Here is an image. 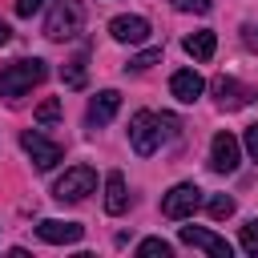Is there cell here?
I'll list each match as a JSON object with an SVG mask.
<instances>
[{
  "instance_id": "cell-1",
  "label": "cell",
  "mask_w": 258,
  "mask_h": 258,
  "mask_svg": "<svg viewBox=\"0 0 258 258\" xmlns=\"http://www.w3.org/2000/svg\"><path fill=\"white\" fill-rule=\"evenodd\" d=\"M44 77H48V64H44L40 56L12 60V64H4V69H0V97H4L8 105H16V101H20V97H28Z\"/></svg>"
},
{
  "instance_id": "cell-2",
  "label": "cell",
  "mask_w": 258,
  "mask_h": 258,
  "mask_svg": "<svg viewBox=\"0 0 258 258\" xmlns=\"http://www.w3.org/2000/svg\"><path fill=\"white\" fill-rule=\"evenodd\" d=\"M81 28H85V4L81 0H56L48 8V16H44V36L56 40V44L73 40Z\"/></svg>"
},
{
  "instance_id": "cell-3",
  "label": "cell",
  "mask_w": 258,
  "mask_h": 258,
  "mask_svg": "<svg viewBox=\"0 0 258 258\" xmlns=\"http://www.w3.org/2000/svg\"><path fill=\"white\" fill-rule=\"evenodd\" d=\"M93 189H97V173L89 165H73V169H64V177H56L52 198L56 202H85Z\"/></svg>"
},
{
  "instance_id": "cell-4",
  "label": "cell",
  "mask_w": 258,
  "mask_h": 258,
  "mask_svg": "<svg viewBox=\"0 0 258 258\" xmlns=\"http://www.w3.org/2000/svg\"><path fill=\"white\" fill-rule=\"evenodd\" d=\"M129 145H133V153H141V157H149L157 145H161V121H157V113H133L129 117Z\"/></svg>"
},
{
  "instance_id": "cell-5",
  "label": "cell",
  "mask_w": 258,
  "mask_h": 258,
  "mask_svg": "<svg viewBox=\"0 0 258 258\" xmlns=\"http://www.w3.org/2000/svg\"><path fill=\"white\" fill-rule=\"evenodd\" d=\"M202 206V189L194 185V181H177L165 198H161V214L169 218V222H181V218H189L194 210Z\"/></svg>"
},
{
  "instance_id": "cell-6",
  "label": "cell",
  "mask_w": 258,
  "mask_h": 258,
  "mask_svg": "<svg viewBox=\"0 0 258 258\" xmlns=\"http://www.w3.org/2000/svg\"><path fill=\"white\" fill-rule=\"evenodd\" d=\"M20 145H24V153L32 157L36 169H52V165L64 157V149H60L56 141H48L44 133H36V129H24V133H20Z\"/></svg>"
},
{
  "instance_id": "cell-7",
  "label": "cell",
  "mask_w": 258,
  "mask_h": 258,
  "mask_svg": "<svg viewBox=\"0 0 258 258\" xmlns=\"http://www.w3.org/2000/svg\"><path fill=\"white\" fill-rule=\"evenodd\" d=\"M238 157H242V141L234 133H226V129L214 133V141H210V169L214 173H234Z\"/></svg>"
},
{
  "instance_id": "cell-8",
  "label": "cell",
  "mask_w": 258,
  "mask_h": 258,
  "mask_svg": "<svg viewBox=\"0 0 258 258\" xmlns=\"http://www.w3.org/2000/svg\"><path fill=\"white\" fill-rule=\"evenodd\" d=\"M177 238H181L185 246L206 250L210 258H230V254H234V246H230L226 238H218L214 230H202V226H181V230H177Z\"/></svg>"
},
{
  "instance_id": "cell-9",
  "label": "cell",
  "mask_w": 258,
  "mask_h": 258,
  "mask_svg": "<svg viewBox=\"0 0 258 258\" xmlns=\"http://www.w3.org/2000/svg\"><path fill=\"white\" fill-rule=\"evenodd\" d=\"M109 36L117 40V44H145L149 40V20L145 16H113L109 20Z\"/></svg>"
},
{
  "instance_id": "cell-10",
  "label": "cell",
  "mask_w": 258,
  "mask_h": 258,
  "mask_svg": "<svg viewBox=\"0 0 258 258\" xmlns=\"http://www.w3.org/2000/svg\"><path fill=\"white\" fill-rule=\"evenodd\" d=\"M214 101L222 105V109H242V105H250L258 93L254 89H246V85H238L234 77H214Z\"/></svg>"
},
{
  "instance_id": "cell-11",
  "label": "cell",
  "mask_w": 258,
  "mask_h": 258,
  "mask_svg": "<svg viewBox=\"0 0 258 258\" xmlns=\"http://www.w3.org/2000/svg\"><path fill=\"white\" fill-rule=\"evenodd\" d=\"M117 109H121V93H117V89H101V93L89 101L85 125H89V129H101V125H109V121L117 117Z\"/></svg>"
},
{
  "instance_id": "cell-12",
  "label": "cell",
  "mask_w": 258,
  "mask_h": 258,
  "mask_svg": "<svg viewBox=\"0 0 258 258\" xmlns=\"http://www.w3.org/2000/svg\"><path fill=\"white\" fill-rule=\"evenodd\" d=\"M36 234H40L44 242H52V246H73V242H81V238H85V226H81V222H60V218H44V222L36 226Z\"/></svg>"
},
{
  "instance_id": "cell-13",
  "label": "cell",
  "mask_w": 258,
  "mask_h": 258,
  "mask_svg": "<svg viewBox=\"0 0 258 258\" xmlns=\"http://www.w3.org/2000/svg\"><path fill=\"white\" fill-rule=\"evenodd\" d=\"M169 93H173L181 105H194V101L206 93V81H202L198 69H177V73L169 77Z\"/></svg>"
},
{
  "instance_id": "cell-14",
  "label": "cell",
  "mask_w": 258,
  "mask_h": 258,
  "mask_svg": "<svg viewBox=\"0 0 258 258\" xmlns=\"http://www.w3.org/2000/svg\"><path fill=\"white\" fill-rule=\"evenodd\" d=\"M105 210L117 218V214H125L129 210V194H125V177L113 169L109 177H105Z\"/></svg>"
},
{
  "instance_id": "cell-15",
  "label": "cell",
  "mask_w": 258,
  "mask_h": 258,
  "mask_svg": "<svg viewBox=\"0 0 258 258\" xmlns=\"http://www.w3.org/2000/svg\"><path fill=\"white\" fill-rule=\"evenodd\" d=\"M181 48H185L194 60H210V56L218 52V36H214L210 28H202V32H189V36L181 40Z\"/></svg>"
},
{
  "instance_id": "cell-16",
  "label": "cell",
  "mask_w": 258,
  "mask_h": 258,
  "mask_svg": "<svg viewBox=\"0 0 258 258\" xmlns=\"http://www.w3.org/2000/svg\"><path fill=\"white\" fill-rule=\"evenodd\" d=\"M60 81L69 89H85V56H73L64 69H60Z\"/></svg>"
},
{
  "instance_id": "cell-17",
  "label": "cell",
  "mask_w": 258,
  "mask_h": 258,
  "mask_svg": "<svg viewBox=\"0 0 258 258\" xmlns=\"http://www.w3.org/2000/svg\"><path fill=\"white\" fill-rule=\"evenodd\" d=\"M206 210H210L214 222H226V218L234 214V198H230V194H214V198L206 202Z\"/></svg>"
},
{
  "instance_id": "cell-18",
  "label": "cell",
  "mask_w": 258,
  "mask_h": 258,
  "mask_svg": "<svg viewBox=\"0 0 258 258\" xmlns=\"http://www.w3.org/2000/svg\"><path fill=\"white\" fill-rule=\"evenodd\" d=\"M157 60H161V48H145V52L129 56V64H125V69H133V73H145V69H153Z\"/></svg>"
},
{
  "instance_id": "cell-19",
  "label": "cell",
  "mask_w": 258,
  "mask_h": 258,
  "mask_svg": "<svg viewBox=\"0 0 258 258\" xmlns=\"http://www.w3.org/2000/svg\"><path fill=\"white\" fill-rule=\"evenodd\" d=\"M137 254H145V258H157V254H161V258H169V254H173V246H169L165 238H145V242L137 246Z\"/></svg>"
},
{
  "instance_id": "cell-20",
  "label": "cell",
  "mask_w": 258,
  "mask_h": 258,
  "mask_svg": "<svg viewBox=\"0 0 258 258\" xmlns=\"http://www.w3.org/2000/svg\"><path fill=\"white\" fill-rule=\"evenodd\" d=\"M242 250H246L250 258H258V218H250V222L242 226Z\"/></svg>"
},
{
  "instance_id": "cell-21",
  "label": "cell",
  "mask_w": 258,
  "mask_h": 258,
  "mask_svg": "<svg viewBox=\"0 0 258 258\" xmlns=\"http://www.w3.org/2000/svg\"><path fill=\"white\" fill-rule=\"evenodd\" d=\"M56 117H60V97H48V101L36 109V121H40V125H52Z\"/></svg>"
},
{
  "instance_id": "cell-22",
  "label": "cell",
  "mask_w": 258,
  "mask_h": 258,
  "mask_svg": "<svg viewBox=\"0 0 258 258\" xmlns=\"http://www.w3.org/2000/svg\"><path fill=\"white\" fill-rule=\"evenodd\" d=\"M242 149L250 153V161H258V121L246 125V133H242Z\"/></svg>"
},
{
  "instance_id": "cell-23",
  "label": "cell",
  "mask_w": 258,
  "mask_h": 258,
  "mask_svg": "<svg viewBox=\"0 0 258 258\" xmlns=\"http://www.w3.org/2000/svg\"><path fill=\"white\" fill-rule=\"evenodd\" d=\"M177 12H194V16H206L210 12V0H173Z\"/></svg>"
},
{
  "instance_id": "cell-24",
  "label": "cell",
  "mask_w": 258,
  "mask_h": 258,
  "mask_svg": "<svg viewBox=\"0 0 258 258\" xmlns=\"http://www.w3.org/2000/svg\"><path fill=\"white\" fill-rule=\"evenodd\" d=\"M48 0H16V16H32V12H40Z\"/></svg>"
},
{
  "instance_id": "cell-25",
  "label": "cell",
  "mask_w": 258,
  "mask_h": 258,
  "mask_svg": "<svg viewBox=\"0 0 258 258\" xmlns=\"http://www.w3.org/2000/svg\"><path fill=\"white\" fill-rule=\"evenodd\" d=\"M157 121H161V137H177V129H181V125H177V117H169V113H161Z\"/></svg>"
},
{
  "instance_id": "cell-26",
  "label": "cell",
  "mask_w": 258,
  "mask_h": 258,
  "mask_svg": "<svg viewBox=\"0 0 258 258\" xmlns=\"http://www.w3.org/2000/svg\"><path fill=\"white\" fill-rule=\"evenodd\" d=\"M242 40H246L250 48H258V24H246V28H242Z\"/></svg>"
},
{
  "instance_id": "cell-27",
  "label": "cell",
  "mask_w": 258,
  "mask_h": 258,
  "mask_svg": "<svg viewBox=\"0 0 258 258\" xmlns=\"http://www.w3.org/2000/svg\"><path fill=\"white\" fill-rule=\"evenodd\" d=\"M8 36H12V28H8L4 20H0V44H8Z\"/></svg>"
}]
</instances>
